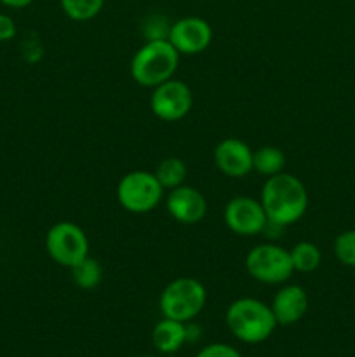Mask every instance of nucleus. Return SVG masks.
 Instances as JSON below:
<instances>
[{
    "label": "nucleus",
    "instance_id": "f257e3e1",
    "mask_svg": "<svg viewBox=\"0 0 355 357\" xmlns=\"http://www.w3.org/2000/svg\"><path fill=\"white\" fill-rule=\"evenodd\" d=\"M260 202L268 222L284 229L305 216L308 208V192L299 178L282 171L267 178L261 188Z\"/></svg>",
    "mask_w": 355,
    "mask_h": 357
},
{
    "label": "nucleus",
    "instance_id": "f03ea898",
    "mask_svg": "<svg viewBox=\"0 0 355 357\" xmlns=\"http://www.w3.org/2000/svg\"><path fill=\"white\" fill-rule=\"evenodd\" d=\"M181 54L167 38H153L136 51L131 59V77L143 87H157L174 79Z\"/></svg>",
    "mask_w": 355,
    "mask_h": 357
},
{
    "label": "nucleus",
    "instance_id": "7ed1b4c3",
    "mask_svg": "<svg viewBox=\"0 0 355 357\" xmlns=\"http://www.w3.org/2000/svg\"><path fill=\"white\" fill-rule=\"evenodd\" d=\"M225 319L230 333L237 340L251 345L270 338L278 326L270 305L256 298H239L232 302L226 309Z\"/></svg>",
    "mask_w": 355,
    "mask_h": 357
},
{
    "label": "nucleus",
    "instance_id": "20e7f679",
    "mask_svg": "<svg viewBox=\"0 0 355 357\" xmlns=\"http://www.w3.org/2000/svg\"><path fill=\"white\" fill-rule=\"evenodd\" d=\"M207 291L204 284L194 278H180L164 288L160 295V312L164 317L190 323L204 310Z\"/></svg>",
    "mask_w": 355,
    "mask_h": 357
},
{
    "label": "nucleus",
    "instance_id": "39448f33",
    "mask_svg": "<svg viewBox=\"0 0 355 357\" xmlns=\"http://www.w3.org/2000/svg\"><path fill=\"white\" fill-rule=\"evenodd\" d=\"M164 187L157 176L150 171H131L118 181L117 199L118 204L129 213L145 215L153 211L162 202Z\"/></svg>",
    "mask_w": 355,
    "mask_h": 357
},
{
    "label": "nucleus",
    "instance_id": "423d86ee",
    "mask_svg": "<svg viewBox=\"0 0 355 357\" xmlns=\"http://www.w3.org/2000/svg\"><path fill=\"white\" fill-rule=\"evenodd\" d=\"M246 271L263 284H282L294 274L291 255L277 244H258L247 253Z\"/></svg>",
    "mask_w": 355,
    "mask_h": 357
},
{
    "label": "nucleus",
    "instance_id": "0eeeda50",
    "mask_svg": "<svg viewBox=\"0 0 355 357\" xmlns=\"http://www.w3.org/2000/svg\"><path fill=\"white\" fill-rule=\"evenodd\" d=\"M45 250L52 261L72 268L89 257V239L77 223L58 222L47 230Z\"/></svg>",
    "mask_w": 355,
    "mask_h": 357
},
{
    "label": "nucleus",
    "instance_id": "6e6552de",
    "mask_svg": "<svg viewBox=\"0 0 355 357\" xmlns=\"http://www.w3.org/2000/svg\"><path fill=\"white\" fill-rule=\"evenodd\" d=\"M194 107V93L183 80L169 79L153 87L150 108L164 122H178L187 117Z\"/></svg>",
    "mask_w": 355,
    "mask_h": 357
},
{
    "label": "nucleus",
    "instance_id": "1a4fd4ad",
    "mask_svg": "<svg viewBox=\"0 0 355 357\" xmlns=\"http://www.w3.org/2000/svg\"><path fill=\"white\" fill-rule=\"evenodd\" d=\"M226 227L237 236H258L267 227L268 218L260 201L253 197H233L226 202L223 213Z\"/></svg>",
    "mask_w": 355,
    "mask_h": 357
},
{
    "label": "nucleus",
    "instance_id": "9d476101",
    "mask_svg": "<svg viewBox=\"0 0 355 357\" xmlns=\"http://www.w3.org/2000/svg\"><path fill=\"white\" fill-rule=\"evenodd\" d=\"M167 40L180 54H200L211 45L212 28L205 20L197 16H187L171 24Z\"/></svg>",
    "mask_w": 355,
    "mask_h": 357
},
{
    "label": "nucleus",
    "instance_id": "9b49d317",
    "mask_svg": "<svg viewBox=\"0 0 355 357\" xmlns=\"http://www.w3.org/2000/svg\"><path fill=\"white\" fill-rule=\"evenodd\" d=\"M166 208L167 213L183 225L200 223L207 215V201L204 194L188 185H180L169 190L166 197Z\"/></svg>",
    "mask_w": 355,
    "mask_h": 357
},
{
    "label": "nucleus",
    "instance_id": "f8f14e48",
    "mask_svg": "<svg viewBox=\"0 0 355 357\" xmlns=\"http://www.w3.org/2000/svg\"><path fill=\"white\" fill-rule=\"evenodd\" d=\"M214 166L228 178H244L253 171V149L239 138H225L216 145Z\"/></svg>",
    "mask_w": 355,
    "mask_h": 357
},
{
    "label": "nucleus",
    "instance_id": "ddd939ff",
    "mask_svg": "<svg viewBox=\"0 0 355 357\" xmlns=\"http://www.w3.org/2000/svg\"><path fill=\"white\" fill-rule=\"evenodd\" d=\"M275 321L281 326H291L305 317L308 310V295L298 284H285L275 293L270 305Z\"/></svg>",
    "mask_w": 355,
    "mask_h": 357
},
{
    "label": "nucleus",
    "instance_id": "4468645a",
    "mask_svg": "<svg viewBox=\"0 0 355 357\" xmlns=\"http://www.w3.org/2000/svg\"><path fill=\"white\" fill-rule=\"evenodd\" d=\"M152 344L162 354H174L187 344V323L164 317L153 328Z\"/></svg>",
    "mask_w": 355,
    "mask_h": 357
},
{
    "label": "nucleus",
    "instance_id": "2eb2a0df",
    "mask_svg": "<svg viewBox=\"0 0 355 357\" xmlns=\"http://www.w3.org/2000/svg\"><path fill=\"white\" fill-rule=\"evenodd\" d=\"M285 167V153L278 146L267 145L253 152V171L263 176H274Z\"/></svg>",
    "mask_w": 355,
    "mask_h": 357
},
{
    "label": "nucleus",
    "instance_id": "dca6fc26",
    "mask_svg": "<svg viewBox=\"0 0 355 357\" xmlns=\"http://www.w3.org/2000/svg\"><path fill=\"white\" fill-rule=\"evenodd\" d=\"M153 174H155L159 183L164 187V190H173V188L180 187V185L184 183L188 169L183 159H178V157H167V159L160 160L157 169L153 171Z\"/></svg>",
    "mask_w": 355,
    "mask_h": 357
},
{
    "label": "nucleus",
    "instance_id": "f3484780",
    "mask_svg": "<svg viewBox=\"0 0 355 357\" xmlns=\"http://www.w3.org/2000/svg\"><path fill=\"white\" fill-rule=\"evenodd\" d=\"M289 255H291L294 272H303V274H310V272L317 271L320 260H322V255H320L317 244L310 243V241H301V243L294 244Z\"/></svg>",
    "mask_w": 355,
    "mask_h": 357
},
{
    "label": "nucleus",
    "instance_id": "a211bd4d",
    "mask_svg": "<svg viewBox=\"0 0 355 357\" xmlns=\"http://www.w3.org/2000/svg\"><path fill=\"white\" fill-rule=\"evenodd\" d=\"M72 271V279L75 282L77 288L80 289H94L100 286L101 279H103V268H101L100 261L96 258H84L80 264L70 268Z\"/></svg>",
    "mask_w": 355,
    "mask_h": 357
},
{
    "label": "nucleus",
    "instance_id": "6ab92c4d",
    "mask_svg": "<svg viewBox=\"0 0 355 357\" xmlns=\"http://www.w3.org/2000/svg\"><path fill=\"white\" fill-rule=\"evenodd\" d=\"M61 9L70 20L73 21H90L101 13L104 0H59Z\"/></svg>",
    "mask_w": 355,
    "mask_h": 357
},
{
    "label": "nucleus",
    "instance_id": "aec40b11",
    "mask_svg": "<svg viewBox=\"0 0 355 357\" xmlns=\"http://www.w3.org/2000/svg\"><path fill=\"white\" fill-rule=\"evenodd\" d=\"M334 255L343 265L355 267V230H347L336 237Z\"/></svg>",
    "mask_w": 355,
    "mask_h": 357
},
{
    "label": "nucleus",
    "instance_id": "412c9836",
    "mask_svg": "<svg viewBox=\"0 0 355 357\" xmlns=\"http://www.w3.org/2000/svg\"><path fill=\"white\" fill-rule=\"evenodd\" d=\"M195 357H242L235 347L228 344H211L205 345Z\"/></svg>",
    "mask_w": 355,
    "mask_h": 357
},
{
    "label": "nucleus",
    "instance_id": "4be33fe9",
    "mask_svg": "<svg viewBox=\"0 0 355 357\" xmlns=\"http://www.w3.org/2000/svg\"><path fill=\"white\" fill-rule=\"evenodd\" d=\"M16 37V23L7 14H0V42H7Z\"/></svg>",
    "mask_w": 355,
    "mask_h": 357
},
{
    "label": "nucleus",
    "instance_id": "5701e85b",
    "mask_svg": "<svg viewBox=\"0 0 355 357\" xmlns=\"http://www.w3.org/2000/svg\"><path fill=\"white\" fill-rule=\"evenodd\" d=\"M33 0H0V3H3L6 7H10V9H23V7H28Z\"/></svg>",
    "mask_w": 355,
    "mask_h": 357
},
{
    "label": "nucleus",
    "instance_id": "b1692460",
    "mask_svg": "<svg viewBox=\"0 0 355 357\" xmlns=\"http://www.w3.org/2000/svg\"><path fill=\"white\" fill-rule=\"evenodd\" d=\"M141 357H153V356H141Z\"/></svg>",
    "mask_w": 355,
    "mask_h": 357
}]
</instances>
